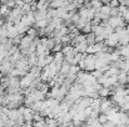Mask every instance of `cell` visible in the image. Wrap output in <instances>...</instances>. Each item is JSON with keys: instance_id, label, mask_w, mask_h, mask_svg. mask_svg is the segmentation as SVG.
<instances>
[{"instance_id": "obj_15", "label": "cell", "mask_w": 129, "mask_h": 127, "mask_svg": "<svg viewBox=\"0 0 129 127\" xmlns=\"http://www.w3.org/2000/svg\"><path fill=\"white\" fill-rule=\"evenodd\" d=\"M26 59H28V62H29L30 67H31V66H35V65H37V62H38V56H37V54H35V52L29 54V55L26 56Z\"/></svg>"}, {"instance_id": "obj_11", "label": "cell", "mask_w": 129, "mask_h": 127, "mask_svg": "<svg viewBox=\"0 0 129 127\" xmlns=\"http://www.w3.org/2000/svg\"><path fill=\"white\" fill-rule=\"evenodd\" d=\"M46 14H48V10H35V11H34L35 21H39V20L46 19Z\"/></svg>"}, {"instance_id": "obj_14", "label": "cell", "mask_w": 129, "mask_h": 127, "mask_svg": "<svg viewBox=\"0 0 129 127\" xmlns=\"http://www.w3.org/2000/svg\"><path fill=\"white\" fill-rule=\"evenodd\" d=\"M83 41H85V34H79L74 39H72L70 45L72 46H75V45H78V44H80V42H83Z\"/></svg>"}, {"instance_id": "obj_3", "label": "cell", "mask_w": 129, "mask_h": 127, "mask_svg": "<svg viewBox=\"0 0 129 127\" xmlns=\"http://www.w3.org/2000/svg\"><path fill=\"white\" fill-rule=\"evenodd\" d=\"M114 106H115V105L113 103V101H112L109 97H107V98H102L100 107H99L100 113H107V112H108V111H110Z\"/></svg>"}, {"instance_id": "obj_1", "label": "cell", "mask_w": 129, "mask_h": 127, "mask_svg": "<svg viewBox=\"0 0 129 127\" xmlns=\"http://www.w3.org/2000/svg\"><path fill=\"white\" fill-rule=\"evenodd\" d=\"M108 25L112 26L113 29H117V28H125V23L123 20L122 16H110L108 19Z\"/></svg>"}, {"instance_id": "obj_25", "label": "cell", "mask_w": 129, "mask_h": 127, "mask_svg": "<svg viewBox=\"0 0 129 127\" xmlns=\"http://www.w3.org/2000/svg\"><path fill=\"white\" fill-rule=\"evenodd\" d=\"M89 3H90V8L94 9V10H99L102 8V5H103L100 0H90Z\"/></svg>"}, {"instance_id": "obj_39", "label": "cell", "mask_w": 129, "mask_h": 127, "mask_svg": "<svg viewBox=\"0 0 129 127\" xmlns=\"http://www.w3.org/2000/svg\"><path fill=\"white\" fill-rule=\"evenodd\" d=\"M33 127H45V120L38 121V122H33Z\"/></svg>"}, {"instance_id": "obj_18", "label": "cell", "mask_w": 129, "mask_h": 127, "mask_svg": "<svg viewBox=\"0 0 129 127\" xmlns=\"http://www.w3.org/2000/svg\"><path fill=\"white\" fill-rule=\"evenodd\" d=\"M69 69H70V65L67 64V62H63V64H61V67H60V70H59V74L67 77V75L69 74Z\"/></svg>"}, {"instance_id": "obj_35", "label": "cell", "mask_w": 129, "mask_h": 127, "mask_svg": "<svg viewBox=\"0 0 129 127\" xmlns=\"http://www.w3.org/2000/svg\"><path fill=\"white\" fill-rule=\"evenodd\" d=\"M19 106H21V105H19V103H16V102H9V103L6 105V107H8L9 110H14V108H18Z\"/></svg>"}, {"instance_id": "obj_5", "label": "cell", "mask_w": 129, "mask_h": 127, "mask_svg": "<svg viewBox=\"0 0 129 127\" xmlns=\"http://www.w3.org/2000/svg\"><path fill=\"white\" fill-rule=\"evenodd\" d=\"M14 67H15V69H19V70H24V71L28 72L29 69H30V65H29V62H28V59L23 56L20 60H18V61L15 62Z\"/></svg>"}, {"instance_id": "obj_4", "label": "cell", "mask_w": 129, "mask_h": 127, "mask_svg": "<svg viewBox=\"0 0 129 127\" xmlns=\"http://www.w3.org/2000/svg\"><path fill=\"white\" fill-rule=\"evenodd\" d=\"M33 80H34V77L31 76V74H30V72H26V75H24V76L20 79V84H19L20 88H21V90L28 88V87L30 86V84H31Z\"/></svg>"}, {"instance_id": "obj_28", "label": "cell", "mask_w": 129, "mask_h": 127, "mask_svg": "<svg viewBox=\"0 0 129 127\" xmlns=\"http://www.w3.org/2000/svg\"><path fill=\"white\" fill-rule=\"evenodd\" d=\"M80 71V69H79V66L78 65H70V69H69V74L68 75H78V72Z\"/></svg>"}, {"instance_id": "obj_48", "label": "cell", "mask_w": 129, "mask_h": 127, "mask_svg": "<svg viewBox=\"0 0 129 127\" xmlns=\"http://www.w3.org/2000/svg\"><path fill=\"white\" fill-rule=\"evenodd\" d=\"M127 127H129V125H127Z\"/></svg>"}, {"instance_id": "obj_24", "label": "cell", "mask_w": 129, "mask_h": 127, "mask_svg": "<svg viewBox=\"0 0 129 127\" xmlns=\"http://www.w3.org/2000/svg\"><path fill=\"white\" fill-rule=\"evenodd\" d=\"M85 41L88 45H94L95 44V35L93 33L85 34Z\"/></svg>"}, {"instance_id": "obj_20", "label": "cell", "mask_w": 129, "mask_h": 127, "mask_svg": "<svg viewBox=\"0 0 129 127\" xmlns=\"http://www.w3.org/2000/svg\"><path fill=\"white\" fill-rule=\"evenodd\" d=\"M20 115H21V113L19 112V110H18V108H14V110H9L8 117H9L10 120H14V121H15V120H16V118H18Z\"/></svg>"}, {"instance_id": "obj_45", "label": "cell", "mask_w": 129, "mask_h": 127, "mask_svg": "<svg viewBox=\"0 0 129 127\" xmlns=\"http://www.w3.org/2000/svg\"><path fill=\"white\" fill-rule=\"evenodd\" d=\"M24 3H28V4H30V3H33V1H35V0H23Z\"/></svg>"}, {"instance_id": "obj_31", "label": "cell", "mask_w": 129, "mask_h": 127, "mask_svg": "<svg viewBox=\"0 0 129 127\" xmlns=\"http://www.w3.org/2000/svg\"><path fill=\"white\" fill-rule=\"evenodd\" d=\"M63 46H64V45H63L61 42H56V44L54 45V47L51 49V51H53L54 54H55V52H60L61 49H63Z\"/></svg>"}, {"instance_id": "obj_10", "label": "cell", "mask_w": 129, "mask_h": 127, "mask_svg": "<svg viewBox=\"0 0 129 127\" xmlns=\"http://www.w3.org/2000/svg\"><path fill=\"white\" fill-rule=\"evenodd\" d=\"M30 96L34 98V101H44V100H45V95H44V93H42V92H40L39 90H37V88L31 90Z\"/></svg>"}, {"instance_id": "obj_27", "label": "cell", "mask_w": 129, "mask_h": 127, "mask_svg": "<svg viewBox=\"0 0 129 127\" xmlns=\"http://www.w3.org/2000/svg\"><path fill=\"white\" fill-rule=\"evenodd\" d=\"M26 35L30 36L31 39H35V38H38V30L34 29V28H29L28 31H26Z\"/></svg>"}, {"instance_id": "obj_30", "label": "cell", "mask_w": 129, "mask_h": 127, "mask_svg": "<svg viewBox=\"0 0 129 127\" xmlns=\"http://www.w3.org/2000/svg\"><path fill=\"white\" fill-rule=\"evenodd\" d=\"M59 40H60V42H61L63 45H69L70 41H72V39H70V36H69V35H64V36H61Z\"/></svg>"}, {"instance_id": "obj_9", "label": "cell", "mask_w": 129, "mask_h": 127, "mask_svg": "<svg viewBox=\"0 0 129 127\" xmlns=\"http://www.w3.org/2000/svg\"><path fill=\"white\" fill-rule=\"evenodd\" d=\"M61 52H63V55H64V56H73L77 51H75L74 46H72V45L69 44V45H64V46H63Z\"/></svg>"}, {"instance_id": "obj_34", "label": "cell", "mask_w": 129, "mask_h": 127, "mask_svg": "<svg viewBox=\"0 0 129 127\" xmlns=\"http://www.w3.org/2000/svg\"><path fill=\"white\" fill-rule=\"evenodd\" d=\"M80 31H82L83 34H89V33H91V25L88 23V24H86V25L83 28V29H82V30H80Z\"/></svg>"}, {"instance_id": "obj_6", "label": "cell", "mask_w": 129, "mask_h": 127, "mask_svg": "<svg viewBox=\"0 0 129 127\" xmlns=\"http://www.w3.org/2000/svg\"><path fill=\"white\" fill-rule=\"evenodd\" d=\"M104 44L107 45V46H109V47H117L118 46V35H117V33H112L105 40H104Z\"/></svg>"}, {"instance_id": "obj_44", "label": "cell", "mask_w": 129, "mask_h": 127, "mask_svg": "<svg viewBox=\"0 0 129 127\" xmlns=\"http://www.w3.org/2000/svg\"><path fill=\"white\" fill-rule=\"evenodd\" d=\"M100 1H102V4H105V5L110 3V0H100Z\"/></svg>"}, {"instance_id": "obj_26", "label": "cell", "mask_w": 129, "mask_h": 127, "mask_svg": "<svg viewBox=\"0 0 129 127\" xmlns=\"http://www.w3.org/2000/svg\"><path fill=\"white\" fill-rule=\"evenodd\" d=\"M25 16H26V20L29 21L30 26H33V25H34V23H35V16H34V11H29L28 14H25Z\"/></svg>"}, {"instance_id": "obj_46", "label": "cell", "mask_w": 129, "mask_h": 127, "mask_svg": "<svg viewBox=\"0 0 129 127\" xmlns=\"http://www.w3.org/2000/svg\"><path fill=\"white\" fill-rule=\"evenodd\" d=\"M1 62H3V61H1V60H0V66H1Z\"/></svg>"}, {"instance_id": "obj_47", "label": "cell", "mask_w": 129, "mask_h": 127, "mask_svg": "<svg viewBox=\"0 0 129 127\" xmlns=\"http://www.w3.org/2000/svg\"><path fill=\"white\" fill-rule=\"evenodd\" d=\"M68 1H74V0H68Z\"/></svg>"}, {"instance_id": "obj_33", "label": "cell", "mask_w": 129, "mask_h": 127, "mask_svg": "<svg viewBox=\"0 0 129 127\" xmlns=\"http://www.w3.org/2000/svg\"><path fill=\"white\" fill-rule=\"evenodd\" d=\"M110 16H120L118 8H110Z\"/></svg>"}, {"instance_id": "obj_40", "label": "cell", "mask_w": 129, "mask_h": 127, "mask_svg": "<svg viewBox=\"0 0 129 127\" xmlns=\"http://www.w3.org/2000/svg\"><path fill=\"white\" fill-rule=\"evenodd\" d=\"M122 18H123L124 23H129V9L125 11V13H123V14H122Z\"/></svg>"}, {"instance_id": "obj_17", "label": "cell", "mask_w": 129, "mask_h": 127, "mask_svg": "<svg viewBox=\"0 0 129 127\" xmlns=\"http://www.w3.org/2000/svg\"><path fill=\"white\" fill-rule=\"evenodd\" d=\"M98 95H99L100 98H107V97H109L112 93H110V90H109V88H107V87H102V88L98 91Z\"/></svg>"}, {"instance_id": "obj_12", "label": "cell", "mask_w": 129, "mask_h": 127, "mask_svg": "<svg viewBox=\"0 0 129 127\" xmlns=\"http://www.w3.org/2000/svg\"><path fill=\"white\" fill-rule=\"evenodd\" d=\"M49 0H38L37 1V10H48L49 9Z\"/></svg>"}, {"instance_id": "obj_43", "label": "cell", "mask_w": 129, "mask_h": 127, "mask_svg": "<svg viewBox=\"0 0 129 127\" xmlns=\"http://www.w3.org/2000/svg\"><path fill=\"white\" fill-rule=\"evenodd\" d=\"M119 5H124L129 8V0H119Z\"/></svg>"}, {"instance_id": "obj_41", "label": "cell", "mask_w": 129, "mask_h": 127, "mask_svg": "<svg viewBox=\"0 0 129 127\" xmlns=\"http://www.w3.org/2000/svg\"><path fill=\"white\" fill-rule=\"evenodd\" d=\"M91 112H93V108H91L90 106H88V107H85V108H84V115L86 116V118L90 116V113H91Z\"/></svg>"}, {"instance_id": "obj_16", "label": "cell", "mask_w": 129, "mask_h": 127, "mask_svg": "<svg viewBox=\"0 0 129 127\" xmlns=\"http://www.w3.org/2000/svg\"><path fill=\"white\" fill-rule=\"evenodd\" d=\"M37 90H39L42 93H44V95H46L48 92H49V90H50V87H49V85H48V82H40V84L37 86Z\"/></svg>"}, {"instance_id": "obj_32", "label": "cell", "mask_w": 129, "mask_h": 127, "mask_svg": "<svg viewBox=\"0 0 129 127\" xmlns=\"http://www.w3.org/2000/svg\"><path fill=\"white\" fill-rule=\"evenodd\" d=\"M20 9H21V11L24 13V15H25V14H28L29 11H31V6H30V4H28V3H25Z\"/></svg>"}, {"instance_id": "obj_21", "label": "cell", "mask_w": 129, "mask_h": 127, "mask_svg": "<svg viewBox=\"0 0 129 127\" xmlns=\"http://www.w3.org/2000/svg\"><path fill=\"white\" fill-rule=\"evenodd\" d=\"M86 47H88L86 41H83V42H80V44H78V45H75V46H74L75 51H77V52H82V54L86 51Z\"/></svg>"}, {"instance_id": "obj_36", "label": "cell", "mask_w": 129, "mask_h": 127, "mask_svg": "<svg viewBox=\"0 0 129 127\" xmlns=\"http://www.w3.org/2000/svg\"><path fill=\"white\" fill-rule=\"evenodd\" d=\"M53 61H54V55L49 54V55H46V56H45V62H46V65L51 64Z\"/></svg>"}, {"instance_id": "obj_13", "label": "cell", "mask_w": 129, "mask_h": 127, "mask_svg": "<svg viewBox=\"0 0 129 127\" xmlns=\"http://www.w3.org/2000/svg\"><path fill=\"white\" fill-rule=\"evenodd\" d=\"M44 101H45V103H46V106H48L49 108H54V107L59 106V103H60V102H59L58 100H55V98H53V97L45 98Z\"/></svg>"}, {"instance_id": "obj_42", "label": "cell", "mask_w": 129, "mask_h": 127, "mask_svg": "<svg viewBox=\"0 0 129 127\" xmlns=\"http://www.w3.org/2000/svg\"><path fill=\"white\" fill-rule=\"evenodd\" d=\"M15 125H16V123H15V121H14V120H10V118L5 122V127H14Z\"/></svg>"}, {"instance_id": "obj_29", "label": "cell", "mask_w": 129, "mask_h": 127, "mask_svg": "<svg viewBox=\"0 0 129 127\" xmlns=\"http://www.w3.org/2000/svg\"><path fill=\"white\" fill-rule=\"evenodd\" d=\"M98 122H99L100 125L107 123V122H108V116H107L105 113H99V115H98Z\"/></svg>"}, {"instance_id": "obj_49", "label": "cell", "mask_w": 129, "mask_h": 127, "mask_svg": "<svg viewBox=\"0 0 129 127\" xmlns=\"http://www.w3.org/2000/svg\"><path fill=\"white\" fill-rule=\"evenodd\" d=\"M3 127H5V126H3Z\"/></svg>"}, {"instance_id": "obj_37", "label": "cell", "mask_w": 129, "mask_h": 127, "mask_svg": "<svg viewBox=\"0 0 129 127\" xmlns=\"http://www.w3.org/2000/svg\"><path fill=\"white\" fill-rule=\"evenodd\" d=\"M103 74H104V72H102V71H99V70H94V71H91V75H93L95 79H99Z\"/></svg>"}, {"instance_id": "obj_19", "label": "cell", "mask_w": 129, "mask_h": 127, "mask_svg": "<svg viewBox=\"0 0 129 127\" xmlns=\"http://www.w3.org/2000/svg\"><path fill=\"white\" fill-rule=\"evenodd\" d=\"M54 62L55 64H58V65H61L63 62H64V55H63V52L60 51V52H55L54 54Z\"/></svg>"}, {"instance_id": "obj_22", "label": "cell", "mask_w": 129, "mask_h": 127, "mask_svg": "<svg viewBox=\"0 0 129 127\" xmlns=\"http://www.w3.org/2000/svg\"><path fill=\"white\" fill-rule=\"evenodd\" d=\"M120 72V70H118V69H115V67H110L109 66V69L104 72V75L107 76V77H109V76H114V75H118Z\"/></svg>"}, {"instance_id": "obj_8", "label": "cell", "mask_w": 129, "mask_h": 127, "mask_svg": "<svg viewBox=\"0 0 129 127\" xmlns=\"http://www.w3.org/2000/svg\"><path fill=\"white\" fill-rule=\"evenodd\" d=\"M14 69V66H13V64L10 62V60L9 59H5V60H3V62H1V66H0V72L1 74H4V75H8L11 70Z\"/></svg>"}, {"instance_id": "obj_23", "label": "cell", "mask_w": 129, "mask_h": 127, "mask_svg": "<svg viewBox=\"0 0 129 127\" xmlns=\"http://www.w3.org/2000/svg\"><path fill=\"white\" fill-rule=\"evenodd\" d=\"M10 14V9L6 6V4H0V16H8Z\"/></svg>"}, {"instance_id": "obj_7", "label": "cell", "mask_w": 129, "mask_h": 127, "mask_svg": "<svg viewBox=\"0 0 129 127\" xmlns=\"http://www.w3.org/2000/svg\"><path fill=\"white\" fill-rule=\"evenodd\" d=\"M33 40H34V39H31L30 36H28V35H24V36L21 38V40H20V44L18 45L19 50H20V51L28 50V47L30 46V44L33 42Z\"/></svg>"}, {"instance_id": "obj_2", "label": "cell", "mask_w": 129, "mask_h": 127, "mask_svg": "<svg viewBox=\"0 0 129 127\" xmlns=\"http://www.w3.org/2000/svg\"><path fill=\"white\" fill-rule=\"evenodd\" d=\"M95 55L94 54H88L86 57L84 59V64H85V71L91 72L95 70Z\"/></svg>"}, {"instance_id": "obj_38", "label": "cell", "mask_w": 129, "mask_h": 127, "mask_svg": "<svg viewBox=\"0 0 129 127\" xmlns=\"http://www.w3.org/2000/svg\"><path fill=\"white\" fill-rule=\"evenodd\" d=\"M110 8H118L119 6V0H110V3L108 4Z\"/></svg>"}]
</instances>
